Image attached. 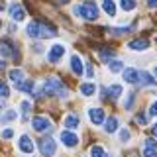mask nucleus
Returning a JSON list of instances; mask_svg holds the SVG:
<instances>
[{
    "mask_svg": "<svg viewBox=\"0 0 157 157\" xmlns=\"http://www.w3.org/2000/svg\"><path fill=\"white\" fill-rule=\"evenodd\" d=\"M73 12H75V16L86 20V22H94V20H98V6L92 0H86V2L82 4H77L75 8H73Z\"/></svg>",
    "mask_w": 157,
    "mask_h": 157,
    "instance_id": "f257e3e1",
    "label": "nucleus"
},
{
    "mask_svg": "<svg viewBox=\"0 0 157 157\" xmlns=\"http://www.w3.org/2000/svg\"><path fill=\"white\" fill-rule=\"evenodd\" d=\"M43 94H49V96H57V98H67L69 96V90L67 86L63 85L59 78L51 77L43 82Z\"/></svg>",
    "mask_w": 157,
    "mask_h": 157,
    "instance_id": "f03ea898",
    "label": "nucleus"
},
{
    "mask_svg": "<svg viewBox=\"0 0 157 157\" xmlns=\"http://www.w3.org/2000/svg\"><path fill=\"white\" fill-rule=\"evenodd\" d=\"M39 151H41L43 157H53L57 151V144L53 137H43L41 141H39Z\"/></svg>",
    "mask_w": 157,
    "mask_h": 157,
    "instance_id": "7ed1b4c3",
    "label": "nucleus"
},
{
    "mask_svg": "<svg viewBox=\"0 0 157 157\" xmlns=\"http://www.w3.org/2000/svg\"><path fill=\"white\" fill-rule=\"evenodd\" d=\"M16 51H18L16 45H14L10 39H2V41H0V55L4 59H18Z\"/></svg>",
    "mask_w": 157,
    "mask_h": 157,
    "instance_id": "20e7f679",
    "label": "nucleus"
},
{
    "mask_svg": "<svg viewBox=\"0 0 157 157\" xmlns=\"http://www.w3.org/2000/svg\"><path fill=\"white\" fill-rule=\"evenodd\" d=\"M32 126H33V130H36V132H39V134L53 130V124L47 120V118H43V116H36V118L32 120Z\"/></svg>",
    "mask_w": 157,
    "mask_h": 157,
    "instance_id": "39448f33",
    "label": "nucleus"
},
{
    "mask_svg": "<svg viewBox=\"0 0 157 157\" xmlns=\"http://www.w3.org/2000/svg\"><path fill=\"white\" fill-rule=\"evenodd\" d=\"M18 149L22 151V153H26V155H32L33 153V149H36V147H33V141H32V137L29 136H20L18 137Z\"/></svg>",
    "mask_w": 157,
    "mask_h": 157,
    "instance_id": "423d86ee",
    "label": "nucleus"
},
{
    "mask_svg": "<svg viewBox=\"0 0 157 157\" xmlns=\"http://www.w3.org/2000/svg\"><path fill=\"white\" fill-rule=\"evenodd\" d=\"M61 144L65 147H75L78 144V136L73 130H63L61 132Z\"/></svg>",
    "mask_w": 157,
    "mask_h": 157,
    "instance_id": "0eeeda50",
    "label": "nucleus"
},
{
    "mask_svg": "<svg viewBox=\"0 0 157 157\" xmlns=\"http://www.w3.org/2000/svg\"><path fill=\"white\" fill-rule=\"evenodd\" d=\"M37 33L39 37H55L57 36V28L45 22H37Z\"/></svg>",
    "mask_w": 157,
    "mask_h": 157,
    "instance_id": "6e6552de",
    "label": "nucleus"
},
{
    "mask_svg": "<svg viewBox=\"0 0 157 157\" xmlns=\"http://www.w3.org/2000/svg\"><path fill=\"white\" fill-rule=\"evenodd\" d=\"M63 55H65V47H63L61 43H55V45L49 49V53H47V61L49 63H57Z\"/></svg>",
    "mask_w": 157,
    "mask_h": 157,
    "instance_id": "1a4fd4ad",
    "label": "nucleus"
},
{
    "mask_svg": "<svg viewBox=\"0 0 157 157\" xmlns=\"http://www.w3.org/2000/svg\"><path fill=\"white\" fill-rule=\"evenodd\" d=\"M144 157H157V140L147 137L144 141Z\"/></svg>",
    "mask_w": 157,
    "mask_h": 157,
    "instance_id": "9d476101",
    "label": "nucleus"
},
{
    "mask_svg": "<svg viewBox=\"0 0 157 157\" xmlns=\"http://www.w3.org/2000/svg\"><path fill=\"white\" fill-rule=\"evenodd\" d=\"M122 77H124V81L128 85H137L140 82V71H136L134 67H128L122 71Z\"/></svg>",
    "mask_w": 157,
    "mask_h": 157,
    "instance_id": "9b49d317",
    "label": "nucleus"
},
{
    "mask_svg": "<svg viewBox=\"0 0 157 157\" xmlns=\"http://www.w3.org/2000/svg\"><path fill=\"white\" fill-rule=\"evenodd\" d=\"M88 118H90V122H92L94 126L104 124V120H106L104 110H102V108H90V110H88Z\"/></svg>",
    "mask_w": 157,
    "mask_h": 157,
    "instance_id": "f8f14e48",
    "label": "nucleus"
},
{
    "mask_svg": "<svg viewBox=\"0 0 157 157\" xmlns=\"http://www.w3.org/2000/svg\"><path fill=\"white\" fill-rule=\"evenodd\" d=\"M128 47H130L132 51H145V49L149 47V39H145V37H137V39H132V41L128 43Z\"/></svg>",
    "mask_w": 157,
    "mask_h": 157,
    "instance_id": "ddd939ff",
    "label": "nucleus"
},
{
    "mask_svg": "<svg viewBox=\"0 0 157 157\" xmlns=\"http://www.w3.org/2000/svg\"><path fill=\"white\" fill-rule=\"evenodd\" d=\"M10 16H12L14 22H24L26 20V10L20 6V4H12L10 6Z\"/></svg>",
    "mask_w": 157,
    "mask_h": 157,
    "instance_id": "4468645a",
    "label": "nucleus"
},
{
    "mask_svg": "<svg viewBox=\"0 0 157 157\" xmlns=\"http://www.w3.org/2000/svg\"><path fill=\"white\" fill-rule=\"evenodd\" d=\"M63 124H65V130H77L78 124H81V120H78V114H69L65 120H63Z\"/></svg>",
    "mask_w": 157,
    "mask_h": 157,
    "instance_id": "2eb2a0df",
    "label": "nucleus"
},
{
    "mask_svg": "<svg viewBox=\"0 0 157 157\" xmlns=\"http://www.w3.org/2000/svg\"><path fill=\"white\" fill-rule=\"evenodd\" d=\"M71 69H73L75 75H82L85 67H82V61H81V57H78V55H73L71 57Z\"/></svg>",
    "mask_w": 157,
    "mask_h": 157,
    "instance_id": "dca6fc26",
    "label": "nucleus"
},
{
    "mask_svg": "<svg viewBox=\"0 0 157 157\" xmlns=\"http://www.w3.org/2000/svg\"><path fill=\"white\" fill-rule=\"evenodd\" d=\"M104 130H106V134H114V132H118V118H114V116L106 118L104 120Z\"/></svg>",
    "mask_w": 157,
    "mask_h": 157,
    "instance_id": "f3484780",
    "label": "nucleus"
},
{
    "mask_svg": "<svg viewBox=\"0 0 157 157\" xmlns=\"http://www.w3.org/2000/svg\"><path fill=\"white\" fill-rule=\"evenodd\" d=\"M122 94V86L120 85H110L106 90V98H110V100H116V98H120Z\"/></svg>",
    "mask_w": 157,
    "mask_h": 157,
    "instance_id": "a211bd4d",
    "label": "nucleus"
},
{
    "mask_svg": "<svg viewBox=\"0 0 157 157\" xmlns=\"http://www.w3.org/2000/svg\"><path fill=\"white\" fill-rule=\"evenodd\" d=\"M8 77H10V81H12L14 85H20V82L24 81V71L22 69H12V71L8 73Z\"/></svg>",
    "mask_w": 157,
    "mask_h": 157,
    "instance_id": "6ab92c4d",
    "label": "nucleus"
},
{
    "mask_svg": "<svg viewBox=\"0 0 157 157\" xmlns=\"http://www.w3.org/2000/svg\"><path fill=\"white\" fill-rule=\"evenodd\" d=\"M94 92H96V85H94V82H82V85H81V94L92 96Z\"/></svg>",
    "mask_w": 157,
    "mask_h": 157,
    "instance_id": "aec40b11",
    "label": "nucleus"
},
{
    "mask_svg": "<svg viewBox=\"0 0 157 157\" xmlns=\"http://www.w3.org/2000/svg\"><path fill=\"white\" fill-rule=\"evenodd\" d=\"M140 82H141V85H147V86L157 85V81L149 75V73H145V71H140Z\"/></svg>",
    "mask_w": 157,
    "mask_h": 157,
    "instance_id": "412c9836",
    "label": "nucleus"
},
{
    "mask_svg": "<svg viewBox=\"0 0 157 157\" xmlns=\"http://www.w3.org/2000/svg\"><path fill=\"white\" fill-rule=\"evenodd\" d=\"M18 90H22V92H29V94H36V88H33V82L32 81H22L20 85H16Z\"/></svg>",
    "mask_w": 157,
    "mask_h": 157,
    "instance_id": "4be33fe9",
    "label": "nucleus"
},
{
    "mask_svg": "<svg viewBox=\"0 0 157 157\" xmlns=\"http://www.w3.org/2000/svg\"><path fill=\"white\" fill-rule=\"evenodd\" d=\"M102 8H104V12L108 14V16H112V18L116 16V4H114V0H102Z\"/></svg>",
    "mask_w": 157,
    "mask_h": 157,
    "instance_id": "5701e85b",
    "label": "nucleus"
},
{
    "mask_svg": "<svg viewBox=\"0 0 157 157\" xmlns=\"http://www.w3.org/2000/svg\"><path fill=\"white\" fill-rule=\"evenodd\" d=\"M114 49H112V47H100V49H98V57H100V59H104V61H110V59L112 57H114Z\"/></svg>",
    "mask_w": 157,
    "mask_h": 157,
    "instance_id": "b1692460",
    "label": "nucleus"
},
{
    "mask_svg": "<svg viewBox=\"0 0 157 157\" xmlns=\"http://www.w3.org/2000/svg\"><path fill=\"white\" fill-rule=\"evenodd\" d=\"M122 67H124V63L122 61H114V59H110L108 61V69H110V73H122Z\"/></svg>",
    "mask_w": 157,
    "mask_h": 157,
    "instance_id": "393cba45",
    "label": "nucleus"
},
{
    "mask_svg": "<svg viewBox=\"0 0 157 157\" xmlns=\"http://www.w3.org/2000/svg\"><path fill=\"white\" fill-rule=\"evenodd\" d=\"M20 110H22V118L28 120V118H29V110H32V104H29L28 100H24L22 104H20Z\"/></svg>",
    "mask_w": 157,
    "mask_h": 157,
    "instance_id": "a878e982",
    "label": "nucleus"
},
{
    "mask_svg": "<svg viewBox=\"0 0 157 157\" xmlns=\"http://www.w3.org/2000/svg\"><path fill=\"white\" fill-rule=\"evenodd\" d=\"M120 6L124 12H132L136 8V0H120Z\"/></svg>",
    "mask_w": 157,
    "mask_h": 157,
    "instance_id": "bb28decb",
    "label": "nucleus"
},
{
    "mask_svg": "<svg viewBox=\"0 0 157 157\" xmlns=\"http://www.w3.org/2000/svg\"><path fill=\"white\" fill-rule=\"evenodd\" d=\"M90 157H106V151L102 149V145H92L90 147Z\"/></svg>",
    "mask_w": 157,
    "mask_h": 157,
    "instance_id": "cd10ccee",
    "label": "nucleus"
},
{
    "mask_svg": "<svg viewBox=\"0 0 157 157\" xmlns=\"http://www.w3.org/2000/svg\"><path fill=\"white\" fill-rule=\"evenodd\" d=\"M16 118H18L16 110H6V112H4V116H2V122H14Z\"/></svg>",
    "mask_w": 157,
    "mask_h": 157,
    "instance_id": "c85d7f7f",
    "label": "nucleus"
},
{
    "mask_svg": "<svg viewBox=\"0 0 157 157\" xmlns=\"http://www.w3.org/2000/svg\"><path fill=\"white\" fill-rule=\"evenodd\" d=\"M10 96V86L4 81H0V98H8Z\"/></svg>",
    "mask_w": 157,
    "mask_h": 157,
    "instance_id": "c756f323",
    "label": "nucleus"
},
{
    "mask_svg": "<svg viewBox=\"0 0 157 157\" xmlns=\"http://www.w3.org/2000/svg\"><path fill=\"white\" fill-rule=\"evenodd\" d=\"M132 28H118V29H110L112 36H124V33H130Z\"/></svg>",
    "mask_w": 157,
    "mask_h": 157,
    "instance_id": "7c9ffc66",
    "label": "nucleus"
},
{
    "mask_svg": "<svg viewBox=\"0 0 157 157\" xmlns=\"http://www.w3.org/2000/svg\"><path fill=\"white\" fill-rule=\"evenodd\" d=\"M0 136H2V140H12V137H14V130H12V128H6V130H2Z\"/></svg>",
    "mask_w": 157,
    "mask_h": 157,
    "instance_id": "2f4dec72",
    "label": "nucleus"
},
{
    "mask_svg": "<svg viewBox=\"0 0 157 157\" xmlns=\"http://www.w3.org/2000/svg\"><path fill=\"white\" fill-rule=\"evenodd\" d=\"M136 122H137L140 126H145V124H147V114H144V112H140V114L136 116Z\"/></svg>",
    "mask_w": 157,
    "mask_h": 157,
    "instance_id": "473e14b6",
    "label": "nucleus"
},
{
    "mask_svg": "<svg viewBox=\"0 0 157 157\" xmlns=\"http://www.w3.org/2000/svg\"><path fill=\"white\" fill-rule=\"evenodd\" d=\"M132 106H134V92H130V94H128V100L124 102V108H126V110H130Z\"/></svg>",
    "mask_w": 157,
    "mask_h": 157,
    "instance_id": "72a5a7b5",
    "label": "nucleus"
},
{
    "mask_svg": "<svg viewBox=\"0 0 157 157\" xmlns=\"http://www.w3.org/2000/svg\"><path fill=\"white\" fill-rule=\"evenodd\" d=\"M120 140H122V141H128V140H130V132H128L126 128L120 132Z\"/></svg>",
    "mask_w": 157,
    "mask_h": 157,
    "instance_id": "f704fd0d",
    "label": "nucleus"
},
{
    "mask_svg": "<svg viewBox=\"0 0 157 157\" xmlns=\"http://www.w3.org/2000/svg\"><path fill=\"white\" fill-rule=\"evenodd\" d=\"M149 116H157V100L149 106Z\"/></svg>",
    "mask_w": 157,
    "mask_h": 157,
    "instance_id": "c9c22d12",
    "label": "nucleus"
},
{
    "mask_svg": "<svg viewBox=\"0 0 157 157\" xmlns=\"http://www.w3.org/2000/svg\"><path fill=\"white\" fill-rule=\"evenodd\" d=\"M85 73H86V77H94V69H92L90 65H86V69H85Z\"/></svg>",
    "mask_w": 157,
    "mask_h": 157,
    "instance_id": "e433bc0d",
    "label": "nucleus"
},
{
    "mask_svg": "<svg viewBox=\"0 0 157 157\" xmlns=\"http://www.w3.org/2000/svg\"><path fill=\"white\" fill-rule=\"evenodd\" d=\"M147 4H149V8H157V0H147Z\"/></svg>",
    "mask_w": 157,
    "mask_h": 157,
    "instance_id": "4c0bfd02",
    "label": "nucleus"
},
{
    "mask_svg": "<svg viewBox=\"0 0 157 157\" xmlns=\"http://www.w3.org/2000/svg\"><path fill=\"white\" fill-rule=\"evenodd\" d=\"M55 2L59 4V6H61V4H67V2H69V0H55Z\"/></svg>",
    "mask_w": 157,
    "mask_h": 157,
    "instance_id": "58836bf2",
    "label": "nucleus"
},
{
    "mask_svg": "<svg viewBox=\"0 0 157 157\" xmlns=\"http://www.w3.org/2000/svg\"><path fill=\"white\" fill-rule=\"evenodd\" d=\"M4 110V98H0V112Z\"/></svg>",
    "mask_w": 157,
    "mask_h": 157,
    "instance_id": "ea45409f",
    "label": "nucleus"
},
{
    "mask_svg": "<svg viewBox=\"0 0 157 157\" xmlns=\"http://www.w3.org/2000/svg\"><path fill=\"white\" fill-rule=\"evenodd\" d=\"M153 136L157 137V122H155V124H153Z\"/></svg>",
    "mask_w": 157,
    "mask_h": 157,
    "instance_id": "a19ab883",
    "label": "nucleus"
},
{
    "mask_svg": "<svg viewBox=\"0 0 157 157\" xmlns=\"http://www.w3.org/2000/svg\"><path fill=\"white\" fill-rule=\"evenodd\" d=\"M0 69H4V61H2V59H0Z\"/></svg>",
    "mask_w": 157,
    "mask_h": 157,
    "instance_id": "79ce46f5",
    "label": "nucleus"
},
{
    "mask_svg": "<svg viewBox=\"0 0 157 157\" xmlns=\"http://www.w3.org/2000/svg\"><path fill=\"white\" fill-rule=\"evenodd\" d=\"M153 73H155V77H157V67H155V69H153Z\"/></svg>",
    "mask_w": 157,
    "mask_h": 157,
    "instance_id": "37998d69",
    "label": "nucleus"
},
{
    "mask_svg": "<svg viewBox=\"0 0 157 157\" xmlns=\"http://www.w3.org/2000/svg\"><path fill=\"white\" fill-rule=\"evenodd\" d=\"M0 29H2V20H0Z\"/></svg>",
    "mask_w": 157,
    "mask_h": 157,
    "instance_id": "c03bdc74",
    "label": "nucleus"
},
{
    "mask_svg": "<svg viewBox=\"0 0 157 157\" xmlns=\"http://www.w3.org/2000/svg\"><path fill=\"white\" fill-rule=\"evenodd\" d=\"M132 157H137V155H136V153H132Z\"/></svg>",
    "mask_w": 157,
    "mask_h": 157,
    "instance_id": "a18cd8bd",
    "label": "nucleus"
},
{
    "mask_svg": "<svg viewBox=\"0 0 157 157\" xmlns=\"http://www.w3.org/2000/svg\"><path fill=\"white\" fill-rule=\"evenodd\" d=\"M0 10H4V6H0Z\"/></svg>",
    "mask_w": 157,
    "mask_h": 157,
    "instance_id": "49530a36",
    "label": "nucleus"
}]
</instances>
